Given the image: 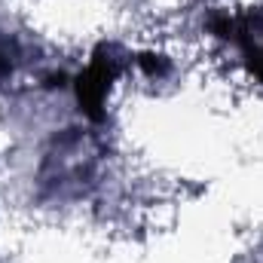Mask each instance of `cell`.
Masks as SVG:
<instances>
[{"label": "cell", "mask_w": 263, "mask_h": 263, "mask_svg": "<svg viewBox=\"0 0 263 263\" xmlns=\"http://www.w3.org/2000/svg\"><path fill=\"white\" fill-rule=\"evenodd\" d=\"M98 141L83 129H65L52 138V144L43 153L40 162V193L52 199H73L83 196V190L92 184L98 172Z\"/></svg>", "instance_id": "6da1fadb"}, {"label": "cell", "mask_w": 263, "mask_h": 263, "mask_svg": "<svg viewBox=\"0 0 263 263\" xmlns=\"http://www.w3.org/2000/svg\"><path fill=\"white\" fill-rule=\"evenodd\" d=\"M114 77H117V59H114V46H107V59H104V49H101V55H95L92 67L77 80V98H80V104L86 107V114L92 120L101 117V104L107 98V89H110Z\"/></svg>", "instance_id": "7a4b0ae2"}, {"label": "cell", "mask_w": 263, "mask_h": 263, "mask_svg": "<svg viewBox=\"0 0 263 263\" xmlns=\"http://www.w3.org/2000/svg\"><path fill=\"white\" fill-rule=\"evenodd\" d=\"M18 59H22V52H18L15 37H12V34H6V31L0 28V77L12 73V67L18 65Z\"/></svg>", "instance_id": "3957f363"}]
</instances>
